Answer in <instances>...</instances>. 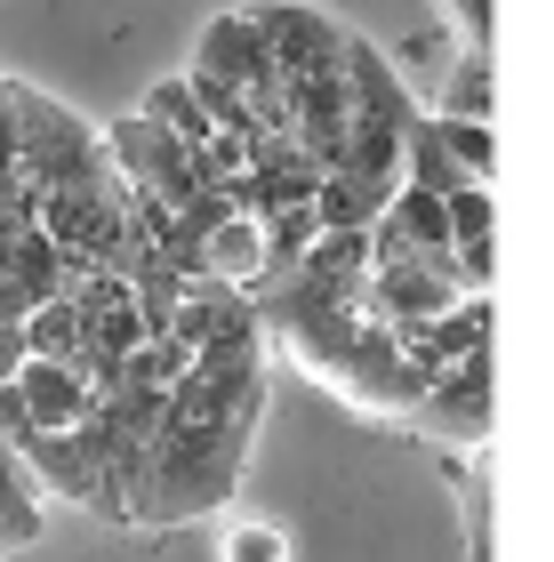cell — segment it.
<instances>
[{
  "label": "cell",
  "mask_w": 554,
  "mask_h": 562,
  "mask_svg": "<svg viewBox=\"0 0 554 562\" xmlns=\"http://www.w3.org/2000/svg\"><path fill=\"white\" fill-rule=\"evenodd\" d=\"M273 353V346H265ZM265 353H225V362H185L161 394V426H154V458L137 482V539L185 530L201 515H217L241 491L249 442L265 418Z\"/></svg>",
  "instance_id": "cell-1"
},
{
  "label": "cell",
  "mask_w": 554,
  "mask_h": 562,
  "mask_svg": "<svg viewBox=\"0 0 554 562\" xmlns=\"http://www.w3.org/2000/svg\"><path fill=\"white\" fill-rule=\"evenodd\" d=\"M16 169H24L41 234L81 273H97V266L121 273V249H129V177L113 169L105 130L65 113L48 89L16 81Z\"/></svg>",
  "instance_id": "cell-2"
},
{
  "label": "cell",
  "mask_w": 554,
  "mask_h": 562,
  "mask_svg": "<svg viewBox=\"0 0 554 562\" xmlns=\"http://www.w3.org/2000/svg\"><path fill=\"white\" fill-rule=\"evenodd\" d=\"M402 426H418L426 442H442V450H490V346H474L450 370L426 378Z\"/></svg>",
  "instance_id": "cell-3"
},
{
  "label": "cell",
  "mask_w": 554,
  "mask_h": 562,
  "mask_svg": "<svg viewBox=\"0 0 554 562\" xmlns=\"http://www.w3.org/2000/svg\"><path fill=\"white\" fill-rule=\"evenodd\" d=\"M442 210H450V266H459V281H466V290H490V273H498V210H490V186L442 193Z\"/></svg>",
  "instance_id": "cell-4"
},
{
  "label": "cell",
  "mask_w": 554,
  "mask_h": 562,
  "mask_svg": "<svg viewBox=\"0 0 554 562\" xmlns=\"http://www.w3.org/2000/svg\"><path fill=\"white\" fill-rule=\"evenodd\" d=\"M426 113H450V121H490V48H483V41H459V57H450L442 89L426 97Z\"/></svg>",
  "instance_id": "cell-5"
},
{
  "label": "cell",
  "mask_w": 554,
  "mask_h": 562,
  "mask_svg": "<svg viewBox=\"0 0 554 562\" xmlns=\"http://www.w3.org/2000/svg\"><path fill=\"white\" fill-rule=\"evenodd\" d=\"M41 515H48V498L33 491V474H24V458L0 442V554H16V547H33L41 539Z\"/></svg>",
  "instance_id": "cell-6"
},
{
  "label": "cell",
  "mask_w": 554,
  "mask_h": 562,
  "mask_svg": "<svg viewBox=\"0 0 554 562\" xmlns=\"http://www.w3.org/2000/svg\"><path fill=\"white\" fill-rule=\"evenodd\" d=\"M137 113H145V121H161V130L178 137V145H193V153H210V145L225 137L217 121L201 113V97H193V81H185V72H169V81H154V97H145Z\"/></svg>",
  "instance_id": "cell-7"
},
{
  "label": "cell",
  "mask_w": 554,
  "mask_h": 562,
  "mask_svg": "<svg viewBox=\"0 0 554 562\" xmlns=\"http://www.w3.org/2000/svg\"><path fill=\"white\" fill-rule=\"evenodd\" d=\"M24 353H41V362H81V297L72 290L41 297L33 314H24Z\"/></svg>",
  "instance_id": "cell-8"
},
{
  "label": "cell",
  "mask_w": 554,
  "mask_h": 562,
  "mask_svg": "<svg viewBox=\"0 0 554 562\" xmlns=\"http://www.w3.org/2000/svg\"><path fill=\"white\" fill-rule=\"evenodd\" d=\"M225 562H290L282 522H225Z\"/></svg>",
  "instance_id": "cell-9"
},
{
  "label": "cell",
  "mask_w": 554,
  "mask_h": 562,
  "mask_svg": "<svg viewBox=\"0 0 554 562\" xmlns=\"http://www.w3.org/2000/svg\"><path fill=\"white\" fill-rule=\"evenodd\" d=\"M442 24L459 41H483L490 48V0H442Z\"/></svg>",
  "instance_id": "cell-10"
},
{
  "label": "cell",
  "mask_w": 554,
  "mask_h": 562,
  "mask_svg": "<svg viewBox=\"0 0 554 562\" xmlns=\"http://www.w3.org/2000/svg\"><path fill=\"white\" fill-rule=\"evenodd\" d=\"M16 362H24V322H9V314H0V386L16 378Z\"/></svg>",
  "instance_id": "cell-11"
}]
</instances>
